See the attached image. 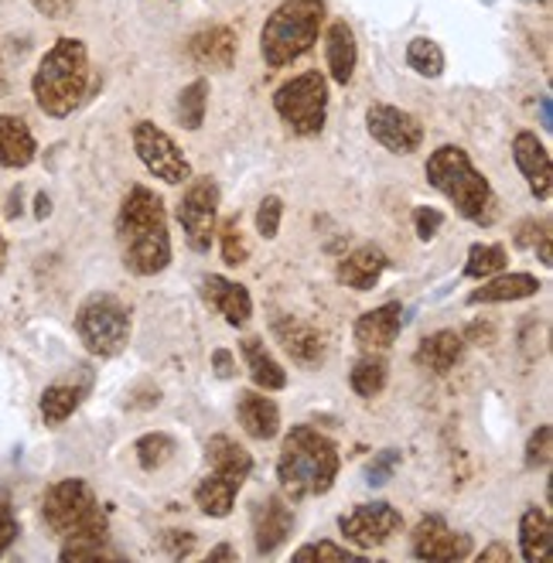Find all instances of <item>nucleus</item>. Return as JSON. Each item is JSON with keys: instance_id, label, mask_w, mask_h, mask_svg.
Returning <instances> with one entry per match:
<instances>
[{"instance_id": "40", "label": "nucleus", "mask_w": 553, "mask_h": 563, "mask_svg": "<svg viewBox=\"0 0 553 563\" xmlns=\"http://www.w3.org/2000/svg\"><path fill=\"white\" fill-rule=\"evenodd\" d=\"M18 533H21V522L14 516V506H11V498L0 492V556H4L14 547Z\"/></svg>"}, {"instance_id": "19", "label": "nucleus", "mask_w": 553, "mask_h": 563, "mask_svg": "<svg viewBox=\"0 0 553 563\" xmlns=\"http://www.w3.org/2000/svg\"><path fill=\"white\" fill-rule=\"evenodd\" d=\"M404 331V304L386 301L356 322V346L362 352H386L393 349V341Z\"/></svg>"}, {"instance_id": "11", "label": "nucleus", "mask_w": 553, "mask_h": 563, "mask_svg": "<svg viewBox=\"0 0 553 563\" xmlns=\"http://www.w3.org/2000/svg\"><path fill=\"white\" fill-rule=\"evenodd\" d=\"M134 154L140 158V165L165 184H184L192 178V165L184 158V150L171 140V134H165L158 123H150V120L134 123Z\"/></svg>"}, {"instance_id": "38", "label": "nucleus", "mask_w": 553, "mask_h": 563, "mask_svg": "<svg viewBox=\"0 0 553 563\" xmlns=\"http://www.w3.org/2000/svg\"><path fill=\"white\" fill-rule=\"evenodd\" d=\"M281 218H284V202L276 195H267L257 209V233L263 239H276V233H281Z\"/></svg>"}, {"instance_id": "28", "label": "nucleus", "mask_w": 553, "mask_h": 563, "mask_svg": "<svg viewBox=\"0 0 553 563\" xmlns=\"http://www.w3.org/2000/svg\"><path fill=\"white\" fill-rule=\"evenodd\" d=\"M242 359H246V369H250V380L257 383V390L263 393H281L287 390V372L284 365L270 356V349L263 346L260 338H242Z\"/></svg>"}, {"instance_id": "43", "label": "nucleus", "mask_w": 553, "mask_h": 563, "mask_svg": "<svg viewBox=\"0 0 553 563\" xmlns=\"http://www.w3.org/2000/svg\"><path fill=\"white\" fill-rule=\"evenodd\" d=\"M441 226H444V215H441L438 209L420 205V209L414 212V229H417V236H420L424 243L435 239V236L441 233Z\"/></svg>"}, {"instance_id": "49", "label": "nucleus", "mask_w": 553, "mask_h": 563, "mask_svg": "<svg viewBox=\"0 0 553 563\" xmlns=\"http://www.w3.org/2000/svg\"><path fill=\"white\" fill-rule=\"evenodd\" d=\"M35 215H38V218H48V215H52V199H48L45 192L35 195Z\"/></svg>"}, {"instance_id": "54", "label": "nucleus", "mask_w": 553, "mask_h": 563, "mask_svg": "<svg viewBox=\"0 0 553 563\" xmlns=\"http://www.w3.org/2000/svg\"><path fill=\"white\" fill-rule=\"evenodd\" d=\"M540 4H543V8H550V0H540Z\"/></svg>"}, {"instance_id": "9", "label": "nucleus", "mask_w": 553, "mask_h": 563, "mask_svg": "<svg viewBox=\"0 0 553 563\" xmlns=\"http://www.w3.org/2000/svg\"><path fill=\"white\" fill-rule=\"evenodd\" d=\"M273 110L297 137H318L328 123L325 72H301L273 92Z\"/></svg>"}, {"instance_id": "3", "label": "nucleus", "mask_w": 553, "mask_h": 563, "mask_svg": "<svg viewBox=\"0 0 553 563\" xmlns=\"http://www.w3.org/2000/svg\"><path fill=\"white\" fill-rule=\"evenodd\" d=\"M427 184L441 192L461 218L475 226H492L499 218V199L492 192L488 178L472 165L469 150L458 144H444L424 165Z\"/></svg>"}, {"instance_id": "12", "label": "nucleus", "mask_w": 553, "mask_h": 563, "mask_svg": "<svg viewBox=\"0 0 553 563\" xmlns=\"http://www.w3.org/2000/svg\"><path fill=\"white\" fill-rule=\"evenodd\" d=\"M365 131L380 147H386L390 154H399V158L417 154L424 144V123L414 113L390 106V103H373L365 110Z\"/></svg>"}, {"instance_id": "22", "label": "nucleus", "mask_w": 553, "mask_h": 563, "mask_svg": "<svg viewBox=\"0 0 553 563\" xmlns=\"http://www.w3.org/2000/svg\"><path fill=\"white\" fill-rule=\"evenodd\" d=\"M386 270H390V257L383 254L380 246L365 243V246L352 249V254L342 263H338L335 277H338V284H346V288L362 294V291H373Z\"/></svg>"}, {"instance_id": "8", "label": "nucleus", "mask_w": 553, "mask_h": 563, "mask_svg": "<svg viewBox=\"0 0 553 563\" xmlns=\"http://www.w3.org/2000/svg\"><path fill=\"white\" fill-rule=\"evenodd\" d=\"M76 331L92 356L116 359L131 346V307L106 291L89 294L76 311Z\"/></svg>"}, {"instance_id": "18", "label": "nucleus", "mask_w": 553, "mask_h": 563, "mask_svg": "<svg viewBox=\"0 0 553 563\" xmlns=\"http://www.w3.org/2000/svg\"><path fill=\"white\" fill-rule=\"evenodd\" d=\"M189 55L199 69L208 72H226L239 55V38L229 24H208L189 38Z\"/></svg>"}, {"instance_id": "45", "label": "nucleus", "mask_w": 553, "mask_h": 563, "mask_svg": "<svg viewBox=\"0 0 553 563\" xmlns=\"http://www.w3.org/2000/svg\"><path fill=\"white\" fill-rule=\"evenodd\" d=\"M478 563H512V550L506 543H488L478 553Z\"/></svg>"}, {"instance_id": "5", "label": "nucleus", "mask_w": 553, "mask_h": 563, "mask_svg": "<svg viewBox=\"0 0 553 563\" xmlns=\"http://www.w3.org/2000/svg\"><path fill=\"white\" fill-rule=\"evenodd\" d=\"M42 519L61 547L110 543V519L86 478H61L42 498Z\"/></svg>"}, {"instance_id": "47", "label": "nucleus", "mask_w": 553, "mask_h": 563, "mask_svg": "<svg viewBox=\"0 0 553 563\" xmlns=\"http://www.w3.org/2000/svg\"><path fill=\"white\" fill-rule=\"evenodd\" d=\"M461 338L465 341H475V346H492V338H496V331H492V325H472L469 331H461Z\"/></svg>"}, {"instance_id": "31", "label": "nucleus", "mask_w": 553, "mask_h": 563, "mask_svg": "<svg viewBox=\"0 0 553 563\" xmlns=\"http://www.w3.org/2000/svg\"><path fill=\"white\" fill-rule=\"evenodd\" d=\"M134 454H137V464L144 468V472H161V468L178 454V441L165 430H154V433L137 437Z\"/></svg>"}, {"instance_id": "27", "label": "nucleus", "mask_w": 553, "mask_h": 563, "mask_svg": "<svg viewBox=\"0 0 553 563\" xmlns=\"http://www.w3.org/2000/svg\"><path fill=\"white\" fill-rule=\"evenodd\" d=\"M553 550V522L546 509L530 506L519 519V553L527 563H543L550 560Z\"/></svg>"}, {"instance_id": "51", "label": "nucleus", "mask_w": 553, "mask_h": 563, "mask_svg": "<svg viewBox=\"0 0 553 563\" xmlns=\"http://www.w3.org/2000/svg\"><path fill=\"white\" fill-rule=\"evenodd\" d=\"M8 89H11V79H8L4 61H0V97H8Z\"/></svg>"}, {"instance_id": "42", "label": "nucleus", "mask_w": 553, "mask_h": 563, "mask_svg": "<svg viewBox=\"0 0 553 563\" xmlns=\"http://www.w3.org/2000/svg\"><path fill=\"white\" fill-rule=\"evenodd\" d=\"M161 547L171 560L192 556L195 553V533L192 529H168V533L161 537Z\"/></svg>"}, {"instance_id": "23", "label": "nucleus", "mask_w": 553, "mask_h": 563, "mask_svg": "<svg viewBox=\"0 0 553 563\" xmlns=\"http://www.w3.org/2000/svg\"><path fill=\"white\" fill-rule=\"evenodd\" d=\"M35 158H38V140L27 123L14 113H0V168L21 171Z\"/></svg>"}, {"instance_id": "44", "label": "nucleus", "mask_w": 553, "mask_h": 563, "mask_svg": "<svg viewBox=\"0 0 553 563\" xmlns=\"http://www.w3.org/2000/svg\"><path fill=\"white\" fill-rule=\"evenodd\" d=\"M35 4L38 14L52 18V21H61V18H69L76 11V0H31Z\"/></svg>"}, {"instance_id": "48", "label": "nucleus", "mask_w": 553, "mask_h": 563, "mask_svg": "<svg viewBox=\"0 0 553 563\" xmlns=\"http://www.w3.org/2000/svg\"><path fill=\"white\" fill-rule=\"evenodd\" d=\"M215 560H236V550L229 543L215 547V550H208V563H215Z\"/></svg>"}, {"instance_id": "35", "label": "nucleus", "mask_w": 553, "mask_h": 563, "mask_svg": "<svg viewBox=\"0 0 553 563\" xmlns=\"http://www.w3.org/2000/svg\"><path fill=\"white\" fill-rule=\"evenodd\" d=\"M219 246H223V260L229 267H242L246 260H250V246H246L239 218H226V223L219 226Z\"/></svg>"}, {"instance_id": "26", "label": "nucleus", "mask_w": 553, "mask_h": 563, "mask_svg": "<svg viewBox=\"0 0 553 563\" xmlns=\"http://www.w3.org/2000/svg\"><path fill=\"white\" fill-rule=\"evenodd\" d=\"M543 284L533 273H496L482 280V288L469 294V304H506V301H522L540 294Z\"/></svg>"}, {"instance_id": "52", "label": "nucleus", "mask_w": 553, "mask_h": 563, "mask_svg": "<svg viewBox=\"0 0 553 563\" xmlns=\"http://www.w3.org/2000/svg\"><path fill=\"white\" fill-rule=\"evenodd\" d=\"M8 215L14 218V215H21V188H18V192L11 195V205H8Z\"/></svg>"}, {"instance_id": "14", "label": "nucleus", "mask_w": 553, "mask_h": 563, "mask_svg": "<svg viewBox=\"0 0 553 563\" xmlns=\"http://www.w3.org/2000/svg\"><path fill=\"white\" fill-rule=\"evenodd\" d=\"M410 553L417 560H435V563H458L475 553L472 537L454 533V529L441 516H424L410 537Z\"/></svg>"}, {"instance_id": "21", "label": "nucleus", "mask_w": 553, "mask_h": 563, "mask_svg": "<svg viewBox=\"0 0 553 563\" xmlns=\"http://www.w3.org/2000/svg\"><path fill=\"white\" fill-rule=\"evenodd\" d=\"M236 417L239 427L253 437V441H273L281 433V406H276L263 390H242L236 396Z\"/></svg>"}, {"instance_id": "36", "label": "nucleus", "mask_w": 553, "mask_h": 563, "mask_svg": "<svg viewBox=\"0 0 553 563\" xmlns=\"http://www.w3.org/2000/svg\"><path fill=\"white\" fill-rule=\"evenodd\" d=\"M550 454H553V427L540 424L527 441V468L530 472H543V468H550Z\"/></svg>"}, {"instance_id": "46", "label": "nucleus", "mask_w": 553, "mask_h": 563, "mask_svg": "<svg viewBox=\"0 0 553 563\" xmlns=\"http://www.w3.org/2000/svg\"><path fill=\"white\" fill-rule=\"evenodd\" d=\"M212 365H215V375H219V380H229V375L236 372V362H233L229 349H215L212 352Z\"/></svg>"}, {"instance_id": "25", "label": "nucleus", "mask_w": 553, "mask_h": 563, "mask_svg": "<svg viewBox=\"0 0 553 563\" xmlns=\"http://www.w3.org/2000/svg\"><path fill=\"white\" fill-rule=\"evenodd\" d=\"M465 346H469V341L461 338V331L444 328V331H435V335H427L420 341L417 352H414V362L420 369H427V372L444 375V372H451L461 362V356H465Z\"/></svg>"}, {"instance_id": "13", "label": "nucleus", "mask_w": 553, "mask_h": 563, "mask_svg": "<svg viewBox=\"0 0 553 563\" xmlns=\"http://www.w3.org/2000/svg\"><path fill=\"white\" fill-rule=\"evenodd\" d=\"M338 529H342L346 543L365 553V550L386 547L399 529H404V516L390 503H369V506H356L349 516L338 519Z\"/></svg>"}, {"instance_id": "30", "label": "nucleus", "mask_w": 553, "mask_h": 563, "mask_svg": "<svg viewBox=\"0 0 553 563\" xmlns=\"http://www.w3.org/2000/svg\"><path fill=\"white\" fill-rule=\"evenodd\" d=\"M82 396H86V390H79V386H66V383L48 386V390L42 393V399H38V406H42V420H45L48 427H61V424H66V420L79 410Z\"/></svg>"}, {"instance_id": "24", "label": "nucleus", "mask_w": 553, "mask_h": 563, "mask_svg": "<svg viewBox=\"0 0 553 563\" xmlns=\"http://www.w3.org/2000/svg\"><path fill=\"white\" fill-rule=\"evenodd\" d=\"M325 52H328V76L338 86H349L356 76V66H359V45H356V31L346 21L328 24Z\"/></svg>"}, {"instance_id": "39", "label": "nucleus", "mask_w": 553, "mask_h": 563, "mask_svg": "<svg viewBox=\"0 0 553 563\" xmlns=\"http://www.w3.org/2000/svg\"><path fill=\"white\" fill-rule=\"evenodd\" d=\"M61 563H79V560H120L116 550H110V543H79V547H61L58 550Z\"/></svg>"}, {"instance_id": "20", "label": "nucleus", "mask_w": 553, "mask_h": 563, "mask_svg": "<svg viewBox=\"0 0 553 563\" xmlns=\"http://www.w3.org/2000/svg\"><path fill=\"white\" fill-rule=\"evenodd\" d=\"M202 297L215 311H219V315L226 318V325H233V328H242L246 322L253 318V297H250V291H246L242 284H236V280H229V277L208 273L202 280Z\"/></svg>"}, {"instance_id": "29", "label": "nucleus", "mask_w": 553, "mask_h": 563, "mask_svg": "<svg viewBox=\"0 0 553 563\" xmlns=\"http://www.w3.org/2000/svg\"><path fill=\"white\" fill-rule=\"evenodd\" d=\"M386 375H390V365L380 352H365L362 359L352 362V372H349V386L356 396L362 399H373L386 390Z\"/></svg>"}, {"instance_id": "32", "label": "nucleus", "mask_w": 553, "mask_h": 563, "mask_svg": "<svg viewBox=\"0 0 553 563\" xmlns=\"http://www.w3.org/2000/svg\"><path fill=\"white\" fill-rule=\"evenodd\" d=\"M205 110H208V79H195L181 89L178 97V120L184 131H202L205 123Z\"/></svg>"}, {"instance_id": "16", "label": "nucleus", "mask_w": 553, "mask_h": 563, "mask_svg": "<svg viewBox=\"0 0 553 563\" xmlns=\"http://www.w3.org/2000/svg\"><path fill=\"white\" fill-rule=\"evenodd\" d=\"M294 533V509L281 495H270L253 506V550L257 556H273Z\"/></svg>"}, {"instance_id": "10", "label": "nucleus", "mask_w": 553, "mask_h": 563, "mask_svg": "<svg viewBox=\"0 0 553 563\" xmlns=\"http://www.w3.org/2000/svg\"><path fill=\"white\" fill-rule=\"evenodd\" d=\"M215 218H219V184L212 178H189L178 202V223L189 249L208 254L215 239Z\"/></svg>"}, {"instance_id": "7", "label": "nucleus", "mask_w": 553, "mask_h": 563, "mask_svg": "<svg viewBox=\"0 0 553 563\" xmlns=\"http://www.w3.org/2000/svg\"><path fill=\"white\" fill-rule=\"evenodd\" d=\"M208 475L195 485V506L208 519H226L236 506V495L253 472V458L233 437L215 433L205 444Z\"/></svg>"}, {"instance_id": "53", "label": "nucleus", "mask_w": 553, "mask_h": 563, "mask_svg": "<svg viewBox=\"0 0 553 563\" xmlns=\"http://www.w3.org/2000/svg\"><path fill=\"white\" fill-rule=\"evenodd\" d=\"M4 267H8V239L0 236V273H4Z\"/></svg>"}, {"instance_id": "41", "label": "nucleus", "mask_w": 553, "mask_h": 563, "mask_svg": "<svg viewBox=\"0 0 553 563\" xmlns=\"http://www.w3.org/2000/svg\"><path fill=\"white\" fill-rule=\"evenodd\" d=\"M396 464H399V451H380L373 458V464L365 468V485H386L396 472Z\"/></svg>"}, {"instance_id": "2", "label": "nucleus", "mask_w": 553, "mask_h": 563, "mask_svg": "<svg viewBox=\"0 0 553 563\" xmlns=\"http://www.w3.org/2000/svg\"><path fill=\"white\" fill-rule=\"evenodd\" d=\"M338 468H342V454L318 427L297 424L284 433L281 458H276V482L291 503L328 495L338 478Z\"/></svg>"}, {"instance_id": "33", "label": "nucleus", "mask_w": 553, "mask_h": 563, "mask_svg": "<svg viewBox=\"0 0 553 563\" xmlns=\"http://www.w3.org/2000/svg\"><path fill=\"white\" fill-rule=\"evenodd\" d=\"M506 270V246L499 243H475L469 249V263H465V277L472 280H488Z\"/></svg>"}, {"instance_id": "34", "label": "nucleus", "mask_w": 553, "mask_h": 563, "mask_svg": "<svg viewBox=\"0 0 553 563\" xmlns=\"http://www.w3.org/2000/svg\"><path fill=\"white\" fill-rule=\"evenodd\" d=\"M407 66L424 79H438L444 72V52L435 38H414L407 45Z\"/></svg>"}, {"instance_id": "50", "label": "nucleus", "mask_w": 553, "mask_h": 563, "mask_svg": "<svg viewBox=\"0 0 553 563\" xmlns=\"http://www.w3.org/2000/svg\"><path fill=\"white\" fill-rule=\"evenodd\" d=\"M540 120H543V131H553V116H550V97L540 100Z\"/></svg>"}, {"instance_id": "15", "label": "nucleus", "mask_w": 553, "mask_h": 563, "mask_svg": "<svg viewBox=\"0 0 553 563\" xmlns=\"http://www.w3.org/2000/svg\"><path fill=\"white\" fill-rule=\"evenodd\" d=\"M270 331L276 338V346H281L291 362H297L301 369H318L325 359H328V338L304 318H294V315H276L270 322Z\"/></svg>"}, {"instance_id": "17", "label": "nucleus", "mask_w": 553, "mask_h": 563, "mask_svg": "<svg viewBox=\"0 0 553 563\" xmlns=\"http://www.w3.org/2000/svg\"><path fill=\"white\" fill-rule=\"evenodd\" d=\"M512 161H516L519 174L527 178L533 199L550 202V192H553V165H550L546 144L533 131H519L512 137Z\"/></svg>"}, {"instance_id": "37", "label": "nucleus", "mask_w": 553, "mask_h": 563, "mask_svg": "<svg viewBox=\"0 0 553 563\" xmlns=\"http://www.w3.org/2000/svg\"><path fill=\"white\" fill-rule=\"evenodd\" d=\"M294 560H362V550H349L331 540H321V543H307L294 550Z\"/></svg>"}, {"instance_id": "4", "label": "nucleus", "mask_w": 553, "mask_h": 563, "mask_svg": "<svg viewBox=\"0 0 553 563\" xmlns=\"http://www.w3.org/2000/svg\"><path fill=\"white\" fill-rule=\"evenodd\" d=\"M89 48L79 38H58L31 76V92L45 116L66 120L89 97Z\"/></svg>"}, {"instance_id": "1", "label": "nucleus", "mask_w": 553, "mask_h": 563, "mask_svg": "<svg viewBox=\"0 0 553 563\" xmlns=\"http://www.w3.org/2000/svg\"><path fill=\"white\" fill-rule=\"evenodd\" d=\"M120 260L134 277H158L171 267V233L165 199L147 184H134L116 212Z\"/></svg>"}, {"instance_id": "6", "label": "nucleus", "mask_w": 553, "mask_h": 563, "mask_svg": "<svg viewBox=\"0 0 553 563\" xmlns=\"http://www.w3.org/2000/svg\"><path fill=\"white\" fill-rule=\"evenodd\" d=\"M328 21L325 0H281L260 31V55L270 69H287L291 61L318 45V35Z\"/></svg>"}]
</instances>
